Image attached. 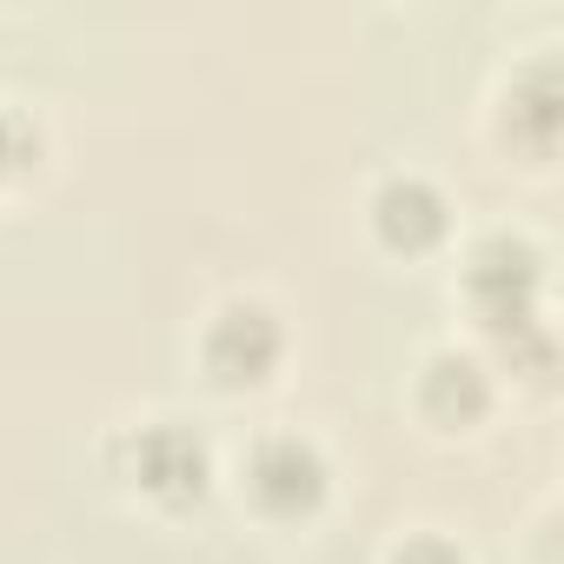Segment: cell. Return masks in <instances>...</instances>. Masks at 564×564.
Returning <instances> with one entry per match:
<instances>
[{"instance_id":"277c9868","label":"cell","mask_w":564,"mask_h":564,"mask_svg":"<svg viewBox=\"0 0 564 564\" xmlns=\"http://www.w3.org/2000/svg\"><path fill=\"white\" fill-rule=\"evenodd\" d=\"M186 366L199 379L206 399L219 405H246L265 399L293 366V319L265 286H226L199 306L193 339H186Z\"/></svg>"},{"instance_id":"8992f818","label":"cell","mask_w":564,"mask_h":564,"mask_svg":"<svg viewBox=\"0 0 564 564\" xmlns=\"http://www.w3.org/2000/svg\"><path fill=\"white\" fill-rule=\"evenodd\" d=\"M505 399H511L505 379L491 372V359H485L465 333L419 346V359H412V372H405V412H412V425H419L425 438H438V445H471V438H485V432L498 425Z\"/></svg>"},{"instance_id":"9c48e42d","label":"cell","mask_w":564,"mask_h":564,"mask_svg":"<svg viewBox=\"0 0 564 564\" xmlns=\"http://www.w3.org/2000/svg\"><path fill=\"white\" fill-rule=\"evenodd\" d=\"M379 564H478L471 544L445 524H399L379 551Z\"/></svg>"},{"instance_id":"5b68a950","label":"cell","mask_w":564,"mask_h":564,"mask_svg":"<svg viewBox=\"0 0 564 564\" xmlns=\"http://www.w3.org/2000/svg\"><path fill=\"white\" fill-rule=\"evenodd\" d=\"M359 226H366V246L392 265H432V259H452L458 232H465V206L458 193L419 166V160H392L366 180L359 193Z\"/></svg>"},{"instance_id":"ba28073f","label":"cell","mask_w":564,"mask_h":564,"mask_svg":"<svg viewBox=\"0 0 564 564\" xmlns=\"http://www.w3.org/2000/svg\"><path fill=\"white\" fill-rule=\"evenodd\" d=\"M54 166V120L41 100L0 94V199L28 193L41 173Z\"/></svg>"},{"instance_id":"7a4b0ae2","label":"cell","mask_w":564,"mask_h":564,"mask_svg":"<svg viewBox=\"0 0 564 564\" xmlns=\"http://www.w3.org/2000/svg\"><path fill=\"white\" fill-rule=\"evenodd\" d=\"M100 478L140 518L180 524L219 491V445L193 412L140 405V412H120L100 432Z\"/></svg>"},{"instance_id":"6da1fadb","label":"cell","mask_w":564,"mask_h":564,"mask_svg":"<svg viewBox=\"0 0 564 564\" xmlns=\"http://www.w3.org/2000/svg\"><path fill=\"white\" fill-rule=\"evenodd\" d=\"M452 306L465 339L491 359L511 399H544L557 386V306L551 246L524 219L465 226L452 246Z\"/></svg>"},{"instance_id":"3957f363","label":"cell","mask_w":564,"mask_h":564,"mask_svg":"<svg viewBox=\"0 0 564 564\" xmlns=\"http://www.w3.org/2000/svg\"><path fill=\"white\" fill-rule=\"evenodd\" d=\"M339 478H346L339 452L326 445V432L300 419H265L232 452H219V485L232 491V505L259 531H279V538L326 524L339 505Z\"/></svg>"},{"instance_id":"52a82bcc","label":"cell","mask_w":564,"mask_h":564,"mask_svg":"<svg viewBox=\"0 0 564 564\" xmlns=\"http://www.w3.org/2000/svg\"><path fill=\"white\" fill-rule=\"evenodd\" d=\"M485 140L531 166V173H551L557 160V140H564V74H557V47L538 41L524 54H511L485 94Z\"/></svg>"}]
</instances>
